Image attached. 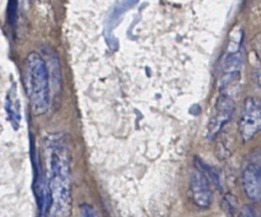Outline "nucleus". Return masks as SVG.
<instances>
[{"mask_svg": "<svg viewBox=\"0 0 261 217\" xmlns=\"http://www.w3.org/2000/svg\"><path fill=\"white\" fill-rule=\"evenodd\" d=\"M23 86L34 115L45 114L50 106L49 70L42 56L32 52L23 64Z\"/></svg>", "mask_w": 261, "mask_h": 217, "instance_id": "obj_2", "label": "nucleus"}, {"mask_svg": "<svg viewBox=\"0 0 261 217\" xmlns=\"http://www.w3.org/2000/svg\"><path fill=\"white\" fill-rule=\"evenodd\" d=\"M81 217H97V216L94 209L91 206L84 204L81 206Z\"/></svg>", "mask_w": 261, "mask_h": 217, "instance_id": "obj_11", "label": "nucleus"}, {"mask_svg": "<svg viewBox=\"0 0 261 217\" xmlns=\"http://www.w3.org/2000/svg\"><path fill=\"white\" fill-rule=\"evenodd\" d=\"M240 217H257L254 209L250 206H244L240 212Z\"/></svg>", "mask_w": 261, "mask_h": 217, "instance_id": "obj_12", "label": "nucleus"}, {"mask_svg": "<svg viewBox=\"0 0 261 217\" xmlns=\"http://www.w3.org/2000/svg\"><path fill=\"white\" fill-rule=\"evenodd\" d=\"M190 184L191 195L195 205L202 209L210 208L213 202V192L206 177L196 170L192 174Z\"/></svg>", "mask_w": 261, "mask_h": 217, "instance_id": "obj_5", "label": "nucleus"}, {"mask_svg": "<svg viewBox=\"0 0 261 217\" xmlns=\"http://www.w3.org/2000/svg\"><path fill=\"white\" fill-rule=\"evenodd\" d=\"M18 0H9L8 5V20L11 26H15L17 19Z\"/></svg>", "mask_w": 261, "mask_h": 217, "instance_id": "obj_10", "label": "nucleus"}, {"mask_svg": "<svg viewBox=\"0 0 261 217\" xmlns=\"http://www.w3.org/2000/svg\"><path fill=\"white\" fill-rule=\"evenodd\" d=\"M242 186L246 197L259 201L261 197V171L259 163L251 162L242 174Z\"/></svg>", "mask_w": 261, "mask_h": 217, "instance_id": "obj_6", "label": "nucleus"}, {"mask_svg": "<svg viewBox=\"0 0 261 217\" xmlns=\"http://www.w3.org/2000/svg\"><path fill=\"white\" fill-rule=\"evenodd\" d=\"M6 111L8 113V117L10 122L12 123L13 127L17 129L20 125L21 114H20V102L16 91V86L13 85L11 89L7 94L6 100Z\"/></svg>", "mask_w": 261, "mask_h": 217, "instance_id": "obj_7", "label": "nucleus"}, {"mask_svg": "<svg viewBox=\"0 0 261 217\" xmlns=\"http://www.w3.org/2000/svg\"><path fill=\"white\" fill-rule=\"evenodd\" d=\"M195 164L197 167L196 170L199 171L200 173H202L203 175L206 177V179L208 180L210 183H213L217 187V189H220V177L213 167H211L210 165L203 162L199 158H196Z\"/></svg>", "mask_w": 261, "mask_h": 217, "instance_id": "obj_8", "label": "nucleus"}, {"mask_svg": "<svg viewBox=\"0 0 261 217\" xmlns=\"http://www.w3.org/2000/svg\"><path fill=\"white\" fill-rule=\"evenodd\" d=\"M261 107L255 98H246L239 119V134L243 142L252 140L260 130Z\"/></svg>", "mask_w": 261, "mask_h": 217, "instance_id": "obj_3", "label": "nucleus"}, {"mask_svg": "<svg viewBox=\"0 0 261 217\" xmlns=\"http://www.w3.org/2000/svg\"><path fill=\"white\" fill-rule=\"evenodd\" d=\"M45 146L48 162L47 185L50 193V209L47 217H69L73 199L67 141L63 136L53 135L47 139Z\"/></svg>", "mask_w": 261, "mask_h": 217, "instance_id": "obj_1", "label": "nucleus"}, {"mask_svg": "<svg viewBox=\"0 0 261 217\" xmlns=\"http://www.w3.org/2000/svg\"><path fill=\"white\" fill-rule=\"evenodd\" d=\"M222 206L228 217H233L236 210V198L231 194H226L223 198Z\"/></svg>", "mask_w": 261, "mask_h": 217, "instance_id": "obj_9", "label": "nucleus"}, {"mask_svg": "<svg viewBox=\"0 0 261 217\" xmlns=\"http://www.w3.org/2000/svg\"><path fill=\"white\" fill-rule=\"evenodd\" d=\"M235 101L228 94H221L216 102L215 113L207 125V137L214 139L221 129L233 118L235 112Z\"/></svg>", "mask_w": 261, "mask_h": 217, "instance_id": "obj_4", "label": "nucleus"}]
</instances>
